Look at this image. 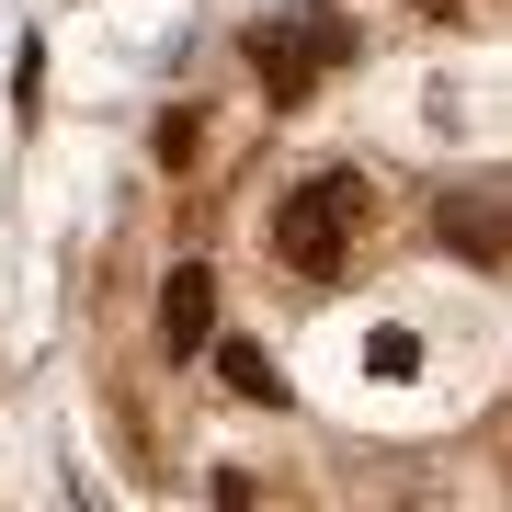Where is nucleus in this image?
I'll use <instances>...</instances> for the list:
<instances>
[{
  "label": "nucleus",
  "instance_id": "obj_1",
  "mask_svg": "<svg viewBox=\"0 0 512 512\" xmlns=\"http://www.w3.org/2000/svg\"><path fill=\"white\" fill-rule=\"evenodd\" d=\"M365 217H376V183H365V171H319V183H296L274 205V262L308 274V285H330L353 262V228H365Z\"/></svg>",
  "mask_w": 512,
  "mask_h": 512
},
{
  "label": "nucleus",
  "instance_id": "obj_2",
  "mask_svg": "<svg viewBox=\"0 0 512 512\" xmlns=\"http://www.w3.org/2000/svg\"><path fill=\"white\" fill-rule=\"evenodd\" d=\"M251 57H262V80H274V103H296L319 69H342V57H353V35L319 12V0H308V12H274V23H262V35H251Z\"/></svg>",
  "mask_w": 512,
  "mask_h": 512
},
{
  "label": "nucleus",
  "instance_id": "obj_3",
  "mask_svg": "<svg viewBox=\"0 0 512 512\" xmlns=\"http://www.w3.org/2000/svg\"><path fill=\"white\" fill-rule=\"evenodd\" d=\"M433 239H444L456 262H512V205H501V194H444V205H433Z\"/></svg>",
  "mask_w": 512,
  "mask_h": 512
},
{
  "label": "nucleus",
  "instance_id": "obj_4",
  "mask_svg": "<svg viewBox=\"0 0 512 512\" xmlns=\"http://www.w3.org/2000/svg\"><path fill=\"white\" fill-rule=\"evenodd\" d=\"M160 330H171V353L217 342V274H205V262H183V274L160 285Z\"/></svg>",
  "mask_w": 512,
  "mask_h": 512
},
{
  "label": "nucleus",
  "instance_id": "obj_5",
  "mask_svg": "<svg viewBox=\"0 0 512 512\" xmlns=\"http://www.w3.org/2000/svg\"><path fill=\"white\" fill-rule=\"evenodd\" d=\"M217 376L239 387V399H285V376H274V353H251V342H217Z\"/></svg>",
  "mask_w": 512,
  "mask_h": 512
},
{
  "label": "nucleus",
  "instance_id": "obj_6",
  "mask_svg": "<svg viewBox=\"0 0 512 512\" xmlns=\"http://www.w3.org/2000/svg\"><path fill=\"white\" fill-rule=\"evenodd\" d=\"M365 365H376V376H410V365H421V342H410V330H376Z\"/></svg>",
  "mask_w": 512,
  "mask_h": 512
}]
</instances>
